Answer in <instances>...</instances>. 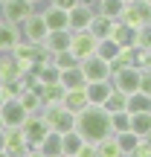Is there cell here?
I'll use <instances>...</instances> for the list:
<instances>
[{
	"mask_svg": "<svg viewBox=\"0 0 151 157\" xmlns=\"http://www.w3.org/2000/svg\"><path fill=\"white\" fill-rule=\"evenodd\" d=\"M76 131L84 137L87 143H99L105 140L111 131V111L105 105H87L84 111L76 113Z\"/></svg>",
	"mask_w": 151,
	"mask_h": 157,
	"instance_id": "cell-1",
	"label": "cell"
},
{
	"mask_svg": "<svg viewBox=\"0 0 151 157\" xmlns=\"http://www.w3.org/2000/svg\"><path fill=\"white\" fill-rule=\"evenodd\" d=\"M44 119L50 122L52 131H58V134H67V131H76V113L67 111V108L58 102V105H47L44 111Z\"/></svg>",
	"mask_w": 151,
	"mask_h": 157,
	"instance_id": "cell-2",
	"label": "cell"
},
{
	"mask_svg": "<svg viewBox=\"0 0 151 157\" xmlns=\"http://www.w3.org/2000/svg\"><path fill=\"white\" fill-rule=\"evenodd\" d=\"M21 35H23V41H29V44H44V41H47L50 26H47V21H44V15H41V9H35L32 15L21 23Z\"/></svg>",
	"mask_w": 151,
	"mask_h": 157,
	"instance_id": "cell-3",
	"label": "cell"
},
{
	"mask_svg": "<svg viewBox=\"0 0 151 157\" xmlns=\"http://www.w3.org/2000/svg\"><path fill=\"white\" fill-rule=\"evenodd\" d=\"M140 76H142V70L140 67H122V70H116V73L111 76V82H113V90H119V93H125V96H131V93H137L140 90Z\"/></svg>",
	"mask_w": 151,
	"mask_h": 157,
	"instance_id": "cell-4",
	"label": "cell"
},
{
	"mask_svg": "<svg viewBox=\"0 0 151 157\" xmlns=\"http://www.w3.org/2000/svg\"><path fill=\"white\" fill-rule=\"evenodd\" d=\"M122 23H128V26H134V29H140V26H151V3H145V0L125 3Z\"/></svg>",
	"mask_w": 151,
	"mask_h": 157,
	"instance_id": "cell-5",
	"label": "cell"
},
{
	"mask_svg": "<svg viewBox=\"0 0 151 157\" xmlns=\"http://www.w3.org/2000/svg\"><path fill=\"white\" fill-rule=\"evenodd\" d=\"M73 32V29H70ZM70 50L76 52L78 61H84V58L96 56V50H99V38H96L90 29H78V32H73V44H70Z\"/></svg>",
	"mask_w": 151,
	"mask_h": 157,
	"instance_id": "cell-6",
	"label": "cell"
},
{
	"mask_svg": "<svg viewBox=\"0 0 151 157\" xmlns=\"http://www.w3.org/2000/svg\"><path fill=\"white\" fill-rule=\"evenodd\" d=\"M81 73H84V82H108V78L113 76L111 70V61H105L102 56H90L81 61Z\"/></svg>",
	"mask_w": 151,
	"mask_h": 157,
	"instance_id": "cell-7",
	"label": "cell"
},
{
	"mask_svg": "<svg viewBox=\"0 0 151 157\" xmlns=\"http://www.w3.org/2000/svg\"><path fill=\"white\" fill-rule=\"evenodd\" d=\"M35 9H38V6L29 3V0H6V3L0 6V15H3L6 23H17V26H21Z\"/></svg>",
	"mask_w": 151,
	"mask_h": 157,
	"instance_id": "cell-8",
	"label": "cell"
},
{
	"mask_svg": "<svg viewBox=\"0 0 151 157\" xmlns=\"http://www.w3.org/2000/svg\"><path fill=\"white\" fill-rule=\"evenodd\" d=\"M0 117H3L6 128H23L29 119V111L21 105V99H6L3 108H0Z\"/></svg>",
	"mask_w": 151,
	"mask_h": 157,
	"instance_id": "cell-9",
	"label": "cell"
},
{
	"mask_svg": "<svg viewBox=\"0 0 151 157\" xmlns=\"http://www.w3.org/2000/svg\"><path fill=\"white\" fill-rule=\"evenodd\" d=\"M23 131H26V140H29V146L32 148H38L41 143H44V137L50 134V122L44 119V113H29V119H26V125H23Z\"/></svg>",
	"mask_w": 151,
	"mask_h": 157,
	"instance_id": "cell-10",
	"label": "cell"
},
{
	"mask_svg": "<svg viewBox=\"0 0 151 157\" xmlns=\"http://www.w3.org/2000/svg\"><path fill=\"white\" fill-rule=\"evenodd\" d=\"M96 17V3H78L70 9V29L78 32V29H90V23H93Z\"/></svg>",
	"mask_w": 151,
	"mask_h": 157,
	"instance_id": "cell-11",
	"label": "cell"
},
{
	"mask_svg": "<svg viewBox=\"0 0 151 157\" xmlns=\"http://www.w3.org/2000/svg\"><path fill=\"white\" fill-rule=\"evenodd\" d=\"M29 140H26V131L23 128H6V151L12 157H23L29 151Z\"/></svg>",
	"mask_w": 151,
	"mask_h": 157,
	"instance_id": "cell-12",
	"label": "cell"
},
{
	"mask_svg": "<svg viewBox=\"0 0 151 157\" xmlns=\"http://www.w3.org/2000/svg\"><path fill=\"white\" fill-rule=\"evenodd\" d=\"M41 15H44L47 26H50V32H55V29H70V12L58 9V6L47 3L44 9H41Z\"/></svg>",
	"mask_w": 151,
	"mask_h": 157,
	"instance_id": "cell-13",
	"label": "cell"
},
{
	"mask_svg": "<svg viewBox=\"0 0 151 157\" xmlns=\"http://www.w3.org/2000/svg\"><path fill=\"white\" fill-rule=\"evenodd\" d=\"M21 41H23V35H21V26L17 23H6V21L0 23V52L9 56Z\"/></svg>",
	"mask_w": 151,
	"mask_h": 157,
	"instance_id": "cell-14",
	"label": "cell"
},
{
	"mask_svg": "<svg viewBox=\"0 0 151 157\" xmlns=\"http://www.w3.org/2000/svg\"><path fill=\"white\" fill-rule=\"evenodd\" d=\"M84 93H87L90 105H105L111 99V93H113V82L111 78L108 82H90V84H84Z\"/></svg>",
	"mask_w": 151,
	"mask_h": 157,
	"instance_id": "cell-15",
	"label": "cell"
},
{
	"mask_svg": "<svg viewBox=\"0 0 151 157\" xmlns=\"http://www.w3.org/2000/svg\"><path fill=\"white\" fill-rule=\"evenodd\" d=\"M70 44H73V32H70V29H55V32H50V35H47V41H44V47L52 52V56L70 50Z\"/></svg>",
	"mask_w": 151,
	"mask_h": 157,
	"instance_id": "cell-16",
	"label": "cell"
},
{
	"mask_svg": "<svg viewBox=\"0 0 151 157\" xmlns=\"http://www.w3.org/2000/svg\"><path fill=\"white\" fill-rule=\"evenodd\" d=\"M61 105L67 108V111L78 113V111H84V108H87L90 102H87V93H84V87H67V90H64Z\"/></svg>",
	"mask_w": 151,
	"mask_h": 157,
	"instance_id": "cell-17",
	"label": "cell"
},
{
	"mask_svg": "<svg viewBox=\"0 0 151 157\" xmlns=\"http://www.w3.org/2000/svg\"><path fill=\"white\" fill-rule=\"evenodd\" d=\"M23 73H26V67L15 56L3 58V64H0V82H17V78H23Z\"/></svg>",
	"mask_w": 151,
	"mask_h": 157,
	"instance_id": "cell-18",
	"label": "cell"
},
{
	"mask_svg": "<svg viewBox=\"0 0 151 157\" xmlns=\"http://www.w3.org/2000/svg\"><path fill=\"white\" fill-rule=\"evenodd\" d=\"M111 38L116 41L119 47H137V29L128 26V23H122V21H116V23H113Z\"/></svg>",
	"mask_w": 151,
	"mask_h": 157,
	"instance_id": "cell-19",
	"label": "cell"
},
{
	"mask_svg": "<svg viewBox=\"0 0 151 157\" xmlns=\"http://www.w3.org/2000/svg\"><path fill=\"white\" fill-rule=\"evenodd\" d=\"M17 99H21V105L26 108L29 113H41V108H44V99H41V90L38 87H23Z\"/></svg>",
	"mask_w": 151,
	"mask_h": 157,
	"instance_id": "cell-20",
	"label": "cell"
},
{
	"mask_svg": "<svg viewBox=\"0 0 151 157\" xmlns=\"http://www.w3.org/2000/svg\"><path fill=\"white\" fill-rule=\"evenodd\" d=\"M81 146H84V137L78 134V131H67V134H61V157L64 154L76 157L78 151H81Z\"/></svg>",
	"mask_w": 151,
	"mask_h": 157,
	"instance_id": "cell-21",
	"label": "cell"
},
{
	"mask_svg": "<svg viewBox=\"0 0 151 157\" xmlns=\"http://www.w3.org/2000/svg\"><path fill=\"white\" fill-rule=\"evenodd\" d=\"M96 157H122V148H119L116 134H108L105 140L96 143Z\"/></svg>",
	"mask_w": 151,
	"mask_h": 157,
	"instance_id": "cell-22",
	"label": "cell"
},
{
	"mask_svg": "<svg viewBox=\"0 0 151 157\" xmlns=\"http://www.w3.org/2000/svg\"><path fill=\"white\" fill-rule=\"evenodd\" d=\"M64 84L61 82H55V84H41V99H44V108L47 105H58V102L64 99ZM44 108H41V111H44Z\"/></svg>",
	"mask_w": 151,
	"mask_h": 157,
	"instance_id": "cell-23",
	"label": "cell"
},
{
	"mask_svg": "<svg viewBox=\"0 0 151 157\" xmlns=\"http://www.w3.org/2000/svg\"><path fill=\"white\" fill-rule=\"evenodd\" d=\"M96 12L105 15V17H111V21H122L125 3L122 0H99V3H96Z\"/></svg>",
	"mask_w": 151,
	"mask_h": 157,
	"instance_id": "cell-24",
	"label": "cell"
},
{
	"mask_svg": "<svg viewBox=\"0 0 151 157\" xmlns=\"http://www.w3.org/2000/svg\"><path fill=\"white\" fill-rule=\"evenodd\" d=\"M131 131H137L140 137L151 134V111H137L131 113Z\"/></svg>",
	"mask_w": 151,
	"mask_h": 157,
	"instance_id": "cell-25",
	"label": "cell"
},
{
	"mask_svg": "<svg viewBox=\"0 0 151 157\" xmlns=\"http://www.w3.org/2000/svg\"><path fill=\"white\" fill-rule=\"evenodd\" d=\"M113 23L116 21H111V17H105V15H99L96 12V17H93V23H90V32L96 35V38H111V32H113Z\"/></svg>",
	"mask_w": 151,
	"mask_h": 157,
	"instance_id": "cell-26",
	"label": "cell"
},
{
	"mask_svg": "<svg viewBox=\"0 0 151 157\" xmlns=\"http://www.w3.org/2000/svg\"><path fill=\"white\" fill-rule=\"evenodd\" d=\"M58 82L64 84V87H84V73H81V64L78 67H70V70H61V76H58Z\"/></svg>",
	"mask_w": 151,
	"mask_h": 157,
	"instance_id": "cell-27",
	"label": "cell"
},
{
	"mask_svg": "<svg viewBox=\"0 0 151 157\" xmlns=\"http://www.w3.org/2000/svg\"><path fill=\"white\" fill-rule=\"evenodd\" d=\"M38 148H41L47 157H61V134H58V131H50Z\"/></svg>",
	"mask_w": 151,
	"mask_h": 157,
	"instance_id": "cell-28",
	"label": "cell"
},
{
	"mask_svg": "<svg viewBox=\"0 0 151 157\" xmlns=\"http://www.w3.org/2000/svg\"><path fill=\"white\" fill-rule=\"evenodd\" d=\"M111 131L113 134L131 131V111H113L111 113Z\"/></svg>",
	"mask_w": 151,
	"mask_h": 157,
	"instance_id": "cell-29",
	"label": "cell"
},
{
	"mask_svg": "<svg viewBox=\"0 0 151 157\" xmlns=\"http://www.w3.org/2000/svg\"><path fill=\"white\" fill-rule=\"evenodd\" d=\"M116 140H119V148H122V154H134V148L140 146L142 137L137 134V131H122V134H116Z\"/></svg>",
	"mask_w": 151,
	"mask_h": 157,
	"instance_id": "cell-30",
	"label": "cell"
},
{
	"mask_svg": "<svg viewBox=\"0 0 151 157\" xmlns=\"http://www.w3.org/2000/svg\"><path fill=\"white\" fill-rule=\"evenodd\" d=\"M128 111L137 113V111H151V96L142 93V90H137V93L128 96Z\"/></svg>",
	"mask_w": 151,
	"mask_h": 157,
	"instance_id": "cell-31",
	"label": "cell"
},
{
	"mask_svg": "<svg viewBox=\"0 0 151 157\" xmlns=\"http://www.w3.org/2000/svg\"><path fill=\"white\" fill-rule=\"evenodd\" d=\"M52 64H55L58 70H70V67H78V58H76V52L73 50H64V52H55L52 56Z\"/></svg>",
	"mask_w": 151,
	"mask_h": 157,
	"instance_id": "cell-32",
	"label": "cell"
},
{
	"mask_svg": "<svg viewBox=\"0 0 151 157\" xmlns=\"http://www.w3.org/2000/svg\"><path fill=\"white\" fill-rule=\"evenodd\" d=\"M119 50H122V47H119L113 38H102V41H99V50H96V56H102L105 61H111V58H116Z\"/></svg>",
	"mask_w": 151,
	"mask_h": 157,
	"instance_id": "cell-33",
	"label": "cell"
},
{
	"mask_svg": "<svg viewBox=\"0 0 151 157\" xmlns=\"http://www.w3.org/2000/svg\"><path fill=\"white\" fill-rule=\"evenodd\" d=\"M58 76H61V70H58L55 64H44V67L35 73V78H38L41 84H55V82H58Z\"/></svg>",
	"mask_w": 151,
	"mask_h": 157,
	"instance_id": "cell-34",
	"label": "cell"
},
{
	"mask_svg": "<svg viewBox=\"0 0 151 157\" xmlns=\"http://www.w3.org/2000/svg\"><path fill=\"white\" fill-rule=\"evenodd\" d=\"M21 90H23V82L17 78V82H0V99H17L21 96Z\"/></svg>",
	"mask_w": 151,
	"mask_h": 157,
	"instance_id": "cell-35",
	"label": "cell"
},
{
	"mask_svg": "<svg viewBox=\"0 0 151 157\" xmlns=\"http://www.w3.org/2000/svg\"><path fill=\"white\" fill-rule=\"evenodd\" d=\"M105 108H108V111H128V96H125V93H119V90H113V93H111V99H108L105 102Z\"/></svg>",
	"mask_w": 151,
	"mask_h": 157,
	"instance_id": "cell-36",
	"label": "cell"
},
{
	"mask_svg": "<svg viewBox=\"0 0 151 157\" xmlns=\"http://www.w3.org/2000/svg\"><path fill=\"white\" fill-rule=\"evenodd\" d=\"M137 47H140V50H151V26L137 29Z\"/></svg>",
	"mask_w": 151,
	"mask_h": 157,
	"instance_id": "cell-37",
	"label": "cell"
},
{
	"mask_svg": "<svg viewBox=\"0 0 151 157\" xmlns=\"http://www.w3.org/2000/svg\"><path fill=\"white\" fill-rule=\"evenodd\" d=\"M137 67L140 70H151V50H140V47H137Z\"/></svg>",
	"mask_w": 151,
	"mask_h": 157,
	"instance_id": "cell-38",
	"label": "cell"
},
{
	"mask_svg": "<svg viewBox=\"0 0 151 157\" xmlns=\"http://www.w3.org/2000/svg\"><path fill=\"white\" fill-rule=\"evenodd\" d=\"M140 90L151 96V70H148V67L142 70V76H140Z\"/></svg>",
	"mask_w": 151,
	"mask_h": 157,
	"instance_id": "cell-39",
	"label": "cell"
},
{
	"mask_svg": "<svg viewBox=\"0 0 151 157\" xmlns=\"http://www.w3.org/2000/svg\"><path fill=\"white\" fill-rule=\"evenodd\" d=\"M76 157H96V143H87V140H84L81 151H78Z\"/></svg>",
	"mask_w": 151,
	"mask_h": 157,
	"instance_id": "cell-40",
	"label": "cell"
},
{
	"mask_svg": "<svg viewBox=\"0 0 151 157\" xmlns=\"http://www.w3.org/2000/svg\"><path fill=\"white\" fill-rule=\"evenodd\" d=\"M47 3H52V6H58V9H64V12H70L73 6L78 3V0H47Z\"/></svg>",
	"mask_w": 151,
	"mask_h": 157,
	"instance_id": "cell-41",
	"label": "cell"
},
{
	"mask_svg": "<svg viewBox=\"0 0 151 157\" xmlns=\"http://www.w3.org/2000/svg\"><path fill=\"white\" fill-rule=\"evenodd\" d=\"M23 157H47L44 151H41V148H29V151L26 154H23Z\"/></svg>",
	"mask_w": 151,
	"mask_h": 157,
	"instance_id": "cell-42",
	"label": "cell"
},
{
	"mask_svg": "<svg viewBox=\"0 0 151 157\" xmlns=\"http://www.w3.org/2000/svg\"><path fill=\"white\" fill-rule=\"evenodd\" d=\"M0 151H6V128L0 131Z\"/></svg>",
	"mask_w": 151,
	"mask_h": 157,
	"instance_id": "cell-43",
	"label": "cell"
},
{
	"mask_svg": "<svg viewBox=\"0 0 151 157\" xmlns=\"http://www.w3.org/2000/svg\"><path fill=\"white\" fill-rule=\"evenodd\" d=\"M29 3H35V6H41V3H47V0H29Z\"/></svg>",
	"mask_w": 151,
	"mask_h": 157,
	"instance_id": "cell-44",
	"label": "cell"
},
{
	"mask_svg": "<svg viewBox=\"0 0 151 157\" xmlns=\"http://www.w3.org/2000/svg\"><path fill=\"white\" fill-rule=\"evenodd\" d=\"M3 128H6V122H3V117H0V131H3Z\"/></svg>",
	"mask_w": 151,
	"mask_h": 157,
	"instance_id": "cell-45",
	"label": "cell"
},
{
	"mask_svg": "<svg viewBox=\"0 0 151 157\" xmlns=\"http://www.w3.org/2000/svg\"><path fill=\"white\" fill-rule=\"evenodd\" d=\"M0 157H12V154H9V151H0Z\"/></svg>",
	"mask_w": 151,
	"mask_h": 157,
	"instance_id": "cell-46",
	"label": "cell"
},
{
	"mask_svg": "<svg viewBox=\"0 0 151 157\" xmlns=\"http://www.w3.org/2000/svg\"><path fill=\"white\" fill-rule=\"evenodd\" d=\"M81 3H99V0H81Z\"/></svg>",
	"mask_w": 151,
	"mask_h": 157,
	"instance_id": "cell-47",
	"label": "cell"
},
{
	"mask_svg": "<svg viewBox=\"0 0 151 157\" xmlns=\"http://www.w3.org/2000/svg\"><path fill=\"white\" fill-rule=\"evenodd\" d=\"M3 58H6V52H0V64H3Z\"/></svg>",
	"mask_w": 151,
	"mask_h": 157,
	"instance_id": "cell-48",
	"label": "cell"
},
{
	"mask_svg": "<svg viewBox=\"0 0 151 157\" xmlns=\"http://www.w3.org/2000/svg\"><path fill=\"white\" fill-rule=\"evenodd\" d=\"M122 3H134V0H122Z\"/></svg>",
	"mask_w": 151,
	"mask_h": 157,
	"instance_id": "cell-49",
	"label": "cell"
},
{
	"mask_svg": "<svg viewBox=\"0 0 151 157\" xmlns=\"http://www.w3.org/2000/svg\"><path fill=\"white\" fill-rule=\"evenodd\" d=\"M0 108H3V99H0Z\"/></svg>",
	"mask_w": 151,
	"mask_h": 157,
	"instance_id": "cell-50",
	"label": "cell"
},
{
	"mask_svg": "<svg viewBox=\"0 0 151 157\" xmlns=\"http://www.w3.org/2000/svg\"><path fill=\"white\" fill-rule=\"evenodd\" d=\"M3 3H6V0H0V6H3Z\"/></svg>",
	"mask_w": 151,
	"mask_h": 157,
	"instance_id": "cell-51",
	"label": "cell"
},
{
	"mask_svg": "<svg viewBox=\"0 0 151 157\" xmlns=\"http://www.w3.org/2000/svg\"><path fill=\"white\" fill-rule=\"evenodd\" d=\"M0 23H3V15H0Z\"/></svg>",
	"mask_w": 151,
	"mask_h": 157,
	"instance_id": "cell-52",
	"label": "cell"
},
{
	"mask_svg": "<svg viewBox=\"0 0 151 157\" xmlns=\"http://www.w3.org/2000/svg\"><path fill=\"white\" fill-rule=\"evenodd\" d=\"M145 3H151V0H145Z\"/></svg>",
	"mask_w": 151,
	"mask_h": 157,
	"instance_id": "cell-53",
	"label": "cell"
},
{
	"mask_svg": "<svg viewBox=\"0 0 151 157\" xmlns=\"http://www.w3.org/2000/svg\"><path fill=\"white\" fill-rule=\"evenodd\" d=\"M64 157H70V154H64Z\"/></svg>",
	"mask_w": 151,
	"mask_h": 157,
	"instance_id": "cell-54",
	"label": "cell"
}]
</instances>
